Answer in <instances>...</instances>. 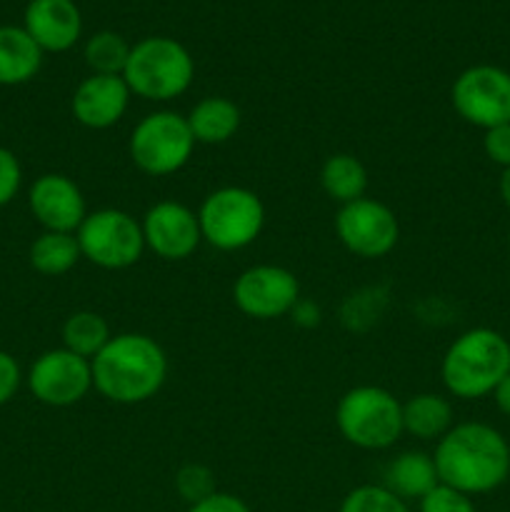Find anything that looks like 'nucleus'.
Instances as JSON below:
<instances>
[{"mask_svg": "<svg viewBox=\"0 0 510 512\" xmlns=\"http://www.w3.org/2000/svg\"><path fill=\"white\" fill-rule=\"evenodd\" d=\"M438 480L465 495L500 488L510 475V445L493 425L458 423L435 445Z\"/></svg>", "mask_w": 510, "mask_h": 512, "instance_id": "nucleus-1", "label": "nucleus"}, {"mask_svg": "<svg viewBox=\"0 0 510 512\" xmlns=\"http://www.w3.org/2000/svg\"><path fill=\"white\" fill-rule=\"evenodd\" d=\"M93 388L115 405L155 398L168 378V355L150 335L120 333L90 360Z\"/></svg>", "mask_w": 510, "mask_h": 512, "instance_id": "nucleus-2", "label": "nucleus"}, {"mask_svg": "<svg viewBox=\"0 0 510 512\" xmlns=\"http://www.w3.org/2000/svg\"><path fill=\"white\" fill-rule=\"evenodd\" d=\"M510 373V343L493 328L465 330L450 343L440 363V378L450 395L478 400L493 395L500 380Z\"/></svg>", "mask_w": 510, "mask_h": 512, "instance_id": "nucleus-3", "label": "nucleus"}, {"mask_svg": "<svg viewBox=\"0 0 510 512\" xmlns=\"http://www.w3.org/2000/svg\"><path fill=\"white\" fill-rule=\"evenodd\" d=\"M195 60L183 43L168 35H150L130 48L123 80L130 93L150 103L180 98L193 85Z\"/></svg>", "mask_w": 510, "mask_h": 512, "instance_id": "nucleus-4", "label": "nucleus"}, {"mask_svg": "<svg viewBox=\"0 0 510 512\" xmlns=\"http://www.w3.org/2000/svg\"><path fill=\"white\" fill-rule=\"evenodd\" d=\"M335 425L355 448L388 450L403 435V403L378 385H358L338 400Z\"/></svg>", "mask_w": 510, "mask_h": 512, "instance_id": "nucleus-5", "label": "nucleus"}, {"mask_svg": "<svg viewBox=\"0 0 510 512\" xmlns=\"http://www.w3.org/2000/svg\"><path fill=\"white\" fill-rule=\"evenodd\" d=\"M198 223L205 243L223 253H235L260 238L265 228V205L250 188L225 185L205 195Z\"/></svg>", "mask_w": 510, "mask_h": 512, "instance_id": "nucleus-6", "label": "nucleus"}, {"mask_svg": "<svg viewBox=\"0 0 510 512\" xmlns=\"http://www.w3.org/2000/svg\"><path fill=\"white\" fill-rule=\"evenodd\" d=\"M188 118L175 110L148 113L133 128L128 140V153L135 168L150 178L175 175L190 163L195 150Z\"/></svg>", "mask_w": 510, "mask_h": 512, "instance_id": "nucleus-7", "label": "nucleus"}, {"mask_svg": "<svg viewBox=\"0 0 510 512\" xmlns=\"http://www.w3.org/2000/svg\"><path fill=\"white\" fill-rule=\"evenodd\" d=\"M75 238L80 255L103 270L133 268L145 253L143 225L118 208H100L85 215Z\"/></svg>", "mask_w": 510, "mask_h": 512, "instance_id": "nucleus-8", "label": "nucleus"}, {"mask_svg": "<svg viewBox=\"0 0 510 512\" xmlns=\"http://www.w3.org/2000/svg\"><path fill=\"white\" fill-rule=\"evenodd\" d=\"M450 103L480 130L510 123V73L498 65H470L455 78Z\"/></svg>", "mask_w": 510, "mask_h": 512, "instance_id": "nucleus-9", "label": "nucleus"}, {"mask_svg": "<svg viewBox=\"0 0 510 512\" xmlns=\"http://www.w3.org/2000/svg\"><path fill=\"white\" fill-rule=\"evenodd\" d=\"M335 235L348 253L363 260H378L393 253L400 240V223L393 210L375 198H360L340 205Z\"/></svg>", "mask_w": 510, "mask_h": 512, "instance_id": "nucleus-10", "label": "nucleus"}, {"mask_svg": "<svg viewBox=\"0 0 510 512\" xmlns=\"http://www.w3.org/2000/svg\"><path fill=\"white\" fill-rule=\"evenodd\" d=\"M25 380L38 403L48 408H70L93 390V365L68 348H53L35 358Z\"/></svg>", "mask_w": 510, "mask_h": 512, "instance_id": "nucleus-11", "label": "nucleus"}, {"mask_svg": "<svg viewBox=\"0 0 510 512\" xmlns=\"http://www.w3.org/2000/svg\"><path fill=\"white\" fill-rule=\"evenodd\" d=\"M300 300V283L283 265H250L235 278L233 303L253 320H275L293 313Z\"/></svg>", "mask_w": 510, "mask_h": 512, "instance_id": "nucleus-12", "label": "nucleus"}, {"mask_svg": "<svg viewBox=\"0 0 510 512\" xmlns=\"http://www.w3.org/2000/svg\"><path fill=\"white\" fill-rule=\"evenodd\" d=\"M145 248L168 263L190 258L203 243L198 213L178 200H160L143 215Z\"/></svg>", "mask_w": 510, "mask_h": 512, "instance_id": "nucleus-13", "label": "nucleus"}, {"mask_svg": "<svg viewBox=\"0 0 510 512\" xmlns=\"http://www.w3.org/2000/svg\"><path fill=\"white\" fill-rule=\"evenodd\" d=\"M28 208L43 230L78 233L88 215L83 190L63 173H45L28 190Z\"/></svg>", "mask_w": 510, "mask_h": 512, "instance_id": "nucleus-14", "label": "nucleus"}, {"mask_svg": "<svg viewBox=\"0 0 510 512\" xmlns=\"http://www.w3.org/2000/svg\"><path fill=\"white\" fill-rule=\"evenodd\" d=\"M130 88L123 75H95L80 80L75 88L70 110L75 123L90 130H108L123 120L130 105Z\"/></svg>", "mask_w": 510, "mask_h": 512, "instance_id": "nucleus-15", "label": "nucleus"}, {"mask_svg": "<svg viewBox=\"0 0 510 512\" xmlns=\"http://www.w3.org/2000/svg\"><path fill=\"white\" fill-rule=\"evenodd\" d=\"M23 28L43 53H65L83 33V15L75 0H30Z\"/></svg>", "mask_w": 510, "mask_h": 512, "instance_id": "nucleus-16", "label": "nucleus"}, {"mask_svg": "<svg viewBox=\"0 0 510 512\" xmlns=\"http://www.w3.org/2000/svg\"><path fill=\"white\" fill-rule=\"evenodd\" d=\"M43 50L18 25H0V85L30 83L43 68Z\"/></svg>", "mask_w": 510, "mask_h": 512, "instance_id": "nucleus-17", "label": "nucleus"}, {"mask_svg": "<svg viewBox=\"0 0 510 512\" xmlns=\"http://www.w3.org/2000/svg\"><path fill=\"white\" fill-rule=\"evenodd\" d=\"M383 485L400 500H423L430 490L440 485L433 455L405 450L385 468Z\"/></svg>", "mask_w": 510, "mask_h": 512, "instance_id": "nucleus-18", "label": "nucleus"}, {"mask_svg": "<svg viewBox=\"0 0 510 512\" xmlns=\"http://www.w3.org/2000/svg\"><path fill=\"white\" fill-rule=\"evenodd\" d=\"M190 133L195 143L203 145H223L238 133L240 128V108L233 100L223 95H208L200 103L193 105L188 115Z\"/></svg>", "mask_w": 510, "mask_h": 512, "instance_id": "nucleus-19", "label": "nucleus"}, {"mask_svg": "<svg viewBox=\"0 0 510 512\" xmlns=\"http://www.w3.org/2000/svg\"><path fill=\"white\" fill-rule=\"evenodd\" d=\"M453 428V405L438 393L413 395L403 403V433L418 440H440Z\"/></svg>", "mask_w": 510, "mask_h": 512, "instance_id": "nucleus-20", "label": "nucleus"}, {"mask_svg": "<svg viewBox=\"0 0 510 512\" xmlns=\"http://www.w3.org/2000/svg\"><path fill=\"white\" fill-rule=\"evenodd\" d=\"M320 185L333 203L348 205L365 198L368 190V170L355 155L335 153L320 168Z\"/></svg>", "mask_w": 510, "mask_h": 512, "instance_id": "nucleus-21", "label": "nucleus"}, {"mask_svg": "<svg viewBox=\"0 0 510 512\" xmlns=\"http://www.w3.org/2000/svg\"><path fill=\"white\" fill-rule=\"evenodd\" d=\"M28 258L35 273L45 275V278H58V275L70 273L83 255H80V245L75 233L43 230L33 240V245H30Z\"/></svg>", "mask_w": 510, "mask_h": 512, "instance_id": "nucleus-22", "label": "nucleus"}, {"mask_svg": "<svg viewBox=\"0 0 510 512\" xmlns=\"http://www.w3.org/2000/svg\"><path fill=\"white\" fill-rule=\"evenodd\" d=\"M110 338L113 333L108 320L93 310H78L63 323V348L85 360H93L110 343Z\"/></svg>", "mask_w": 510, "mask_h": 512, "instance_id": "nucleus-23", "label": "nucleus"}, {"mask_svg": "<svg viewBox=\"0 0 510 512\" xmlns=\"http://www.w3.org/2000/svg\"><path fill=\"white\" fill-rule=\"evenodd\" d=\"M133 45L115 30H100L85 43V65L95 75H123Z\"/></svg>", "mask_w": 510, "mask_h": 512, "instance_id": "nucleus-24", "label": "nucleus"}, {"mask_svg": "<svg viewBox=\"0 0 510 512\" xmlns=\"http://www.w3.org/2000/svg\"><path fill=\"white\" fill-rule=\"evenodd\" d=\"M340 512H410L405 500L385 485H360L343 498Z\"/></svg>", "mask_w": 510, "mask_h": 512, "instance_id": "nucleus-25", "label": "nucleus"}, {"mask_svg": "<svg viewBox=\"0 0 510 512\" xmlns=\"http://www.w3.org/2000/svg\"><path fill=\"white\" fill-rule=\"evenodd\" d=\"M175 490H178V495L188 505L203 503L205 498L218 493V488H215V473L208 468V465H200V463L183 465V468L175 473Z\"/></svg>", "mask_w": 510, "mask_h": 512, "instance_id": "nucleus-26", "label": "nucleus"}, {"mask_svg": "<svg viewBox=\"0 0 510 512\" xmlns=\"http://www.w3.org/2000/svg\"><path fill=\"white\" fill-rule=\"evenodd\" d=\"M420 512H478L470 495L448 488L440 483L420 500Z\"/></svg>", "mask_w": 510, "mask_h": 512, "instance_id": "nucleus-27", "label": "nucleus"}, {"mask_svg": "<svg viewBox=\"0 0 510 512\" xmlns=\"http://www.w3.org/2000/svg\"><path fill=\"white\" fill-rule=\"evenodd\" d=\"M20 185H23V168L18 155L0 145V208L13 203L15 195L20 193Z\"/></svg>", "mask_w": 510, "mask_h": 512, "instance_id": "nucleus-28", "label": "nucleus"}, {"mask_svg": "<svg viewBox=\"0 0 510 512\" xmlns=\"http://www.w3.org/2000/svg\"><path fill=\"white\" fill-rule=\"evenodd\" d=\"M483 150L490 163L508 168L510 165V123L495 125V128L483 130Z\"/></svg>", "mask_w": 510, "mask_h": 512, "instance_id": "nucleus-29", "label": "nucleus"}, {"mask_svg": "<svg viewBox=\"0 0 510 512\" xmlns=\"http://www.w3.org/2000/svg\"><path fill=\"white\" fill-rule=\"evenodd\" d=\"M20 385H23V370H20V363L10 353L0 350V408L8 405L10 400L18 395Z\"/></svg>", "mask_w": 510, "mask_h": 512, "instance_id": "nucleus-30", "label": "nucleus"}, {"mask_svg": "<svg viewBox=\"0 0 510 512\" xmlns=\"http://www.w3.org/2000/svg\"><path fill=\"white\" fill-rule=\"evenodd\" d=\"M188 512H253L238 495L233 493H213L210 498H205L203 503L190 505Z\"/></svg>", "mask_w": 510, "mask_h": 512, "instance_id": "nucleus-31", "label": "nucleus"}, {"mask_svg": "<svg viewBox=\"0 0 510 512\" xmlns=\"http://www.w3.org/2000/svg\"><path fill=\"white\" fill-rule=\"evenodd\" d=\"M493 400L495 405H498L500 413H503L505 418H510V373L505 375V378L498 383V388L493 390Z\"/></svg>", "mask_w": 510, "mask_h": 512, "instance_id": "nucleus-32", "label": "nucleus"}, {"mask_svg": "<svg viewBox=\"0 0 510 512\" xmlns=\"http://www.w3.org/2000/svg\"><path fill=\"white\" fill-rule=\"evenodd\" d=\"M498 190H500V198H503V203L510 208V165L508 168H503V173H500Z\"/></svg>", "mask_w": 510, "mask_h": 512, "instance_id": "nucleus-33", "label": "nucleus"}, {"mask_svg": "<svg viewBox=\"0 0 510 512\" xmlns=\"http://www.w3.org/2000/svg\"><path fill=\"white\" fill-rule=\"evenodd\" d=\"M508 250H510V233H508Z\"/></svg>", "mask_w": 510, "mask_h": 512, "instance_id": "nucleus-34", "label": "nucleus"}]
</instances>
